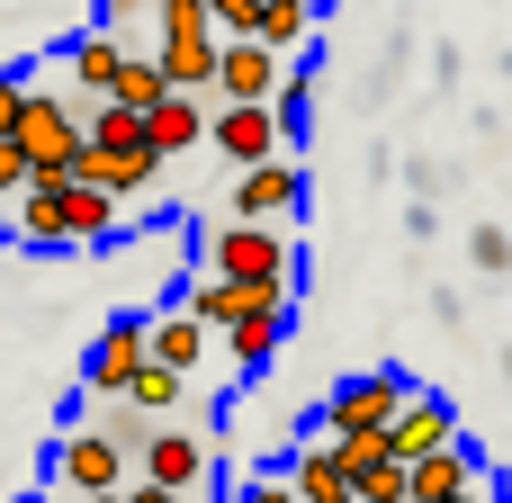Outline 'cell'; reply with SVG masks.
Here are the masks:
<instances>
[{
  "label": "cell",
  "instance_id": "ffe728a7",
  "mask_svg": "<svg viewBox=\"0 0 512 503\" xmlns=\"http://www.w3.org/2000/svg\"><path fill=\"white\" fill-rule=\"evenodd\" d=\"M279 333H288V306H270V315H243V324L225 333V360H234L243 378H261V369L279 360Z\"/></svg>",
  "mask_w": 512,
  "mask_h": 503
},
{
  "label": "cell",
  "instance_id": "1f68e13d",
  "mask_svg": "<svg viewBox=\"0 0 512 503\" xmlns=\"http://www.w3.org/2000/svg\"><path fill=\"white\" fill-rule=\"evenodd\" d=\"M306 9H324V0H306Z\"/></svg>",
  "mask_w": 512,
  "mask_h": 503
},
{
  "label": "cell",
  "instance_id": "8992f818",
  "mask_svg": "<svg viewBox=\"0 0 512 503\" xmlns=\"http://www.w3.org/2000/svg\"><path fill=\"white\" fill-rule=\"evenodd\" d=\"M45 477H54V495H117L126 486V450L99 432V423H72L63 441H54V459H45Z\"/></svg>",
  "mask_w": 512,
  "mask_h": 503
},
{
  "label": "cell",
  "instance_id": "4dcf8cb0",
  "mask_svg": "<svg viewBox=\"0 0 512 503\" xmlns=\"http://www.w3.org/2000/svg\"><path fill=\"white\" fill-rule=\"evenodd\" d=\"M18 503H63V495H18Z\"/></svg>",
  "mask_w": 512,
  "mask_h": 503
},
{
  "label": "cell",
  "instance_id": "7402d4cb",
  "mask_svg": "<svg viewBox=\"0 0 512 503\" xmlns=\"http://www.w3.org/2000/svg\"><path fill=\"white\" fill-rule=\"evenodd\" d=\"M117 405H135V414L153 423V414H171V405H189V378H171V369H153V360H144V369L126 378V396H117Z\"/></svg>",
  "mask_w": 512,
  "mask_h": 503
},
{
  "label": "cell",
  "instance_id": "2e32d148",
  "mask_svg": "<svg viewBox=\"0 0 512 503\" xmlns=\"http://www.w3.org/2000/svg\"><path fill=\"white\" fill-rule=\"evenodd\" d=\"M144 360L171 369V378H189V369L207 360V324H189L180 306H171V315H144Z\"/></svg>",
  "mask_w": 512,
  "mask_h": 503
},
{
  "label": "cell",
  "instance_id": "d6986e66",
  "mask_svg": "<svg viewBox=\"0 0 512 503\" xmlns=\"http://www.w3.org/2000/svg\"><path fill=\"white\" fill-rule=\"evenodd\" d=\"M117 234V198L90 180H63V243H108Z\"/></svg>",
  "mask_w": 512,
  "mask_h": 503
},
{
  "label": "cell",
  "instance_id": "277c9868",
  "mask_svg": "<svg viewBox=\"0 0 512 503\" xmlns=\"http://www.w3.org/2000/svg\"><path fill=\"white\" fill-rule=\"evenodd\" d=\"M414 387H405V369H360V378H342L324 405H315V432H333V441H351V432H378L387 441V423H396V405H405Z\"/></svg>",
  "mask_w": 512,
  "mask_h": 503
},
{
  "label": "cell",
  "instance_id": "4fadbf2b",
  "mask_svg": "<svg viewBox=\"0 0 512 503\" xmlns=\"http://www.w3.org/2000/svg\"><path fill=\"white\" fill-rule=\"evenodd\" d=\"M207 144H216L234 171H252V162H279V153H288L270 108H207Z\"/></svg>",
  "mask_w": 512,
  "mask_h": 503
},
{
  "label": "cell",
  "instance_id": "3957f363",
  "mask_svg": "<svg viewBox=\"0 0 512 503\" xmlns=\"http://www.w3.org/2000/svg\"><path fill=\"white\" fill-rule=\"evenodd\" d=\"M153 72L162 90L180 99H207V72H216V27H207V0H153Z\"/></svg>",
  "mask_w": 512,
  "mask_h": 503
},
{
  "label": "cell",
  "instance_id": "52a82bcc",
  "mask_svg": "<svg viewBox=\"0 0 512 503\" xmlns=\"http://www.w3.org/2000/svg\"><path fill=\"white\" fill-rule=\"evenodd\" d=\"M279 54L270 45H252V36H216V72H207V90H216V108H270V90H279Z\"/></svg>",
  "mask_w": 512,
  "mask_h": 503
},
{
  "label": "cell",
  "instance_id": "6da1fadb",
  "mask_svg": "<svg viewBox=\"0 0 512 503\" xmlns=\"http://www.w3.org/2000/svg\"><path fill=\"white\" fill-rule=\"evenodd\" d=\"M153 171H162V162H153V144H144V117H126V108H81V162H72V180H90V189H108V198L126 207V198H144Z\"/></svg>",
  "mask_w": 512,
  "mask_h": 503
},
{
  "label": "cell",
  "instance_id": "8fae6325",
  "mask_svg": "<svg viewBox=\"0 0 512 503\" xmlns=\"http://www.w3.org/2000/svg\"><path fill=\"white\" fill-rule=\"evenodd\" d=\"M126 477H144V486H162V495H189V486L207 477V441H198V432H180V423H153V432H144V450L126 459Z\"/></svg>",
  "mask_w": 512,
  "mask_h": 503
},
{
  "label": "cell",
  "instance_id": "f1b7e54d",
  "mask_svg": "<svg viewBox=\"0 0 512 503\" xmlns=\"http://www.w3.org/2000/svg\"><path fill=\"white\" fill-rule=\"evenodd\" d=\"M135 9H144V0H108V9H99V36H117V27H126Z\"/></svg>",
  "mask_w": 512,
  "mask_h": 503
},
{
  "label": "cell",
  "instance_id": "ac0fdd59",
  "mask_svg": "<svg viewBox=\"0 0 512 503\" xmlns=\"http://www.w3.org/2000/svg\"><path fill=\"white\" fill-rule=\"evenodd\" d=\"M252 45H270L279 63H297V54L315 45V9H306V0H261V18H252Z\"/></svg>",
  "mask_w": 512,
  "mask_h": 503
},
{
  "label": "cell",
  "instance_id": "484cf974",
  "mask_svg": "<svg viewBox=\"0 0 512 503\" xmlns=\"http://www.w3.org/2000/svg\"><path fill=\"white\" fill-rule=\"evenodd\" d=\"M18 189H27V162H18V144H0V207H9Z\"/></svg>",
  "mask_w": 512,
  "mask_h": 503
},
{
  "label": "cell",
  "instance_id": "9a60e30c",
  "mask_svg": "<svg viewBox=\"0 0 512 503\" xmlns=\"http://www.w3.org/2000/svg\"><path fill=\"white\" fill-rule=\"evenodd\" d=\"M144 144H153V162H171V153L207 144V99H180V90H162V99L144 108Z\"/></svg>",
  "mask_w": 512,
  "mask_h": 503
},
{
  "label": "cell",
  "instance_id": "f546056e",
  "mask_svg": "<svg viewBox=\"0 0 512 503\" xmlns=\"http://www.w3.org/2000/svg\"><path fill=\"white\" fill-rule=\"evenodd\" d=\"M117 503H189V495H162V486H117Z\"/></svg>",
  "mask_w": 512,
  "mask_h": 503
},
{
  "label": "cell",
  "instance_id": "d4e9b609",
  "mask_svg": "<svg viewBox=\"0 0 512 503\" xmlns=\"http://www.w3.org/2000/svg\"><path fill=\"white\" fill-rule=\"evenodd\" d=\"M99 432H108V441H117V450H126V459H135V450H144V432H153V423H144V414H135V405H117V414H99Z\"/></svg>",
  "mask_w": 512,
  "mask_h": 503
},
{
  "label": "cell",
  "instance_id": "603a6c76",
  "mask_svg": "<svg viewBox=\"0 0 512 503\" xmlns=\"http://www.w3.org/2000/svg\"><path fill=\"white\" fill-rule=\"evenodd\" d=\"M162 99V72H153V54H126V72H117V90L99 99V108H126V117H144Z\"/></svg>",
  "mask_w": 512,
  "mask_h": 503
},
{
  "label": "cell",
  "instance_id": "9c48e42d",
  "mask_svg": "<svg viewBox=\"0 0 512 503\" xmlns=\"http://www.w3.org/2000/svg\"><path fill=\"white\" fill-rule=\"evenodd\" d=\"M306 207V162H252V171H234V225H279V216H297Z\"/></svg>",
  "mask_w": 512,
  "mask_h": 503
},
{
  "label": "cell",
  "instance_id": "4316f807",
  "mask_svg": "<svg viewBox=\"0 0 512 503\" xmlns=\"http://www.w3.org/2000/svg\"><path fill=\"white\" fill-rule=\"evenodd\" d=\"M18 90H27L18 63H0V144H9V117H18Z\"/></svg>",
  "mask_w": 512,
  "mask_h": 503
},
{
  "label": "cell",
  "instance_id": "7a4b0ae2",
  "mask_svg": "<svg viewBox=\"0 0 512 503\" xmlns=\"http://www.w3.org/2000/svg\"><path fill=\"white\" fill-rule=\"evenodd\" d=\"M9 144H18V162H27V180H72V162H81V99H63V90H18Z\"/></svg>",
  "mask_w": 512,
  "mask_h": 503
},
{
  "label": "cell",
  "instance_id": "44dd1931",
  "mask_svg": "<svg viewBox=\"0 0 512 503\" xmlns=\"http://www.w3.org/2000/svg\"><path fill=\"white\" fill-rule=\"evenodd\" d=\"M288 495H297V503H351V477H342V459H333V441H315V450H297V468H288Z\"/></svg>",
  "mask_w": 512,
  "mask_h": 503
},
{
  "label": "cell",
  "instance_id": "5b68a950",
  "mask_svg": "<svg viewBox=\"0 0 512 503\" xmlns=\"http://www.w3.org/2000/svg\"><path fill=\"white\" fill-rule=\"evenodd\" d=\"M288 270H297V252H288L270 225H234V216H225V225L207 234V279H234V288H270V279H288ZM288 288H297V279H288Z\"/></svg>",
  "mask_w": 512,
  "mask_h": 503
},
{
  "label": "cell",
  "instance_id": "ba28073f",
  "mask_svg": "<svg viewBox=\"0 0 512 503\" xmlns=\"http://www.w3.org/2000/svg\"><path fill=\"white\" fill-rule=\"evenodd\" d=\"M459 441V405L441 396V387H414L405 405H396V423H387V459L396 468H414V459H432V450H450Z\"/></svg>",
  "mask_w": 512,
  "mask_h": 503
},
{
  "label": "cell",
  "instance_id": "83f0119b",
  "mask_svg": "<svg viewBox=\"0 0 512 503\" xmlns=\"http://www.w3.org/2000/svg\"><path fill=\"white\" fill-rule=\"evenodd\" d=\"M243 503H297V495H288V477H252V486H243Z\"/></svg>",
  "mask_w": 512,
  "mask_h": 503
},
{
  "label": "cell",
  "instance_id": "cb8c5ba5",
  "mask_svg": "<svg viewBox=\"0 0 512 503\" xmlns=\"http://www.w3.org/2000/svg\"><path fill=\"white\" fill-rule=\"evenodd\" d=\"M468 261H477L486 279H504V270H512V234H504V225H477V234H468Z\"/></svg>",
  "mask_w": 512,
  "mask_h": 503
},
{
  "label": "cell",
  "instance_id": "5bb4252c",
  "mask_svg": "<svg viewBox=\"0 0 512 503\" xmlns=\"http://www.w3.org/2000/svg\"><path fill=\"white\" fill-rule=\"evenodd\" d=\"M405 503H477V459L450 441V450H432V459H414L405 468Z\"/></svg>",
  "mask_w": 512,
  "mask_h": 503
},
{
  "label": "cell",
  "instance_id": "e0dca14e",
  "mask_svg": "<svg viewBox=\"0 0 512 503\" xmlns=\"http://www.w3.org/2000/svg\"><path fill=\"white\" fill-rule=\"evenodd\" d=\"M63 72H72V81L90 90V108H99V99L117 90V72H126V45H117V36H99V27H81V36L63 45Z\"/></svg>",
  "mask_w": 512,
  "mask_h": 503
},
{
  "label": "cell",
  "instance_id": "7c38bea8",
  "mask_svg": "<svg viewBox=\"0 0 512 503\" xmlns=\"http://www.w3.org/2000/svg\"><path fill=\"white\" fill-rule=\"evenodd\" d=\"M144 369V315H108L81 351V387L90 396H126V378Z\"/></svg>",
  "mask_w": 512,
  "mask_h": 503
},
{
  "label": "cell",
  "instance_id": "30bf717a",
  "mask_svg": "<svg viewBox=\"0 0 512 503\" xmlns=\"http://www.w3.org/2000/svg\"><path fill=\"white\" fill-rule=\"evenodd\" d=\"M297 288L288 279H270V288H234V279H189L180 288V315L189 324H207V333H234L243 315H270V306H288Z\"/></svg>",
  "mask_w": 512,
  "mask_h": 503
}]
</instances>
